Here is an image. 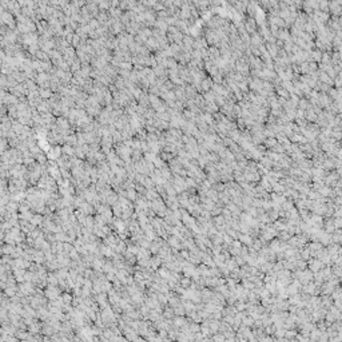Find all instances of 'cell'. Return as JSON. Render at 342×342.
Returning a JSON list of instances; mask_svg holds the SVG:
<instances>
[{"label": "cell", "mask_w": 342, "mask_h": 342, "mask_svg": "<svg viewBox=\"0 0 342 342\" xmlns=\"http://www.w3.org/2000/svg\"><path fill=\"white\" fill-rule=\"evenodd\" d=\"M63 151H64L66 154H68V155H74V154H75V151H74L72 148L70 147V146H66V147L63 148Z\"/></svg>", "instance_id": "8"}, {"label": "cell", "mask_w": 342, "mask_h": 342, "mask_svg": "<svg viewBox=\"0 0 342 342\" xmlns=\"http://www.w3.org/2000/svg\"><path fill=\"white\" fill-rule=\"evenodd\" d=\"M173 314H174V310H173V309H170V307L164 309V312H163V317L166 318V320H171Z\"/></svg>", "instance_id": "5"}, {"label": "cell", "mask_w": 342, "mask_h": 342, "mask_svg": "<svg viewBox=\"0 0 342 342\" xmlns=\"http://www.w3.org/2000/svg\"><path fill=\"white\" fill-rule=\"evenodd\" d=\"M167 239H168V243H170V245H171V246H173V247L181 249V245H179V243H178V241H176V239L174 238V236H168V238H167Z\"/></svg>", "instance_id": "6"}, {"label": "cell", "mask_w": 342, "mask_h": 342, "mask_svg": "<svg viewBox=\"0 0 342 342\" xmlns=\"http://www.w3.org/2000/svg\"><path fill=\"white\" fill-rule=\"evenodd\" d=\"M74 246L71 245V242H63V253H66V254H70L71 251L74 250Z\"/></svg>", "instance_id": "4"}, {"label": "cell", "mask_w": 342, "mask_h": 342, "mask_svg": "<svg viewBox=\"0 0 342 342\" xmlns=\"http://www.w3.org/2000/svg\"><path fill=\"white\" fill-rule=\"evenodd\" d=\"M161 262H162L161 255H159V257H154V258H151L150 267H151V269H154V270H156L159 266H161Z\"/></svg>", "instance_id": "1"}, {"label": "cell", "mask_w": 342, "mask_h": 342, "mask_svg": "<svg viewBox=\"0 0 342 342\" xmlns=\"http://www.w3.org/2000/svg\"><path fill=\"white\" fill-rule=\"evenodd\" d=\"M181 283L183 285V286H186V285L189 283V281H187V279H183V281H181Z\"/></svg>", "instance_id": "11"}, {"label": "cell", "mask_w": 342, "mask_h": 342, "mask_svg": "<svg viewBox=\"0 0 342 342\" xmlns=\"http://www.w3.org/2000/svg\"><path fill=\"white\" fill-rule=\"evenodd\" d=\"M100 254H102V255H106V257H114V253H112L111 247H107V246H100Z\"/></svg>", "instance_id": "3"}, {"label": "cell", "mask_w": 342, "mask_h": 342, "mask_svg": "<svg viewBox=\"0 0 342 342\" xmlns=\"http://www.w3.org/2000/svg\"><path fill=\"white\" fill-rule=\"evenodd\" d=\"M154 164L156 166V168H161V167H163L164 164H163V159L162 158H155L154 159Z\"/></svg>", "instance_id": "7"}, {"label": "cell", "mask_w": 342, "mask_h": 342, "mask_svg": "<svg viewBox=\"0 0 342 342\" xmlns=\"http://www.w3.org/2000/svg\"><path fill=\"white\" fill-rule=\"evenodd\" d=\"M175 325H176V326H181V325H183V320H182V318H176V321H175Z\"/></svg>", "instance_id": "9"}, {"label": "cell", "mask_w": 342, "mask_h": 342, "mask_svg": "<svg viewBox=\"0 0 342 342\" xmlns=\"http://www.w3.org/2000/svg\"><path fill=\"white\" fill-rule=\"evenodd\" d=\"M43 222H44V218H43V215H40V214H35L33 218L31 219V223H33L35 226L43 225Z\"/></svg>", "instance_id": "2"}, {"label": "cell", "mask_w": 342, "mask_h": 342, "mask_svg": "<svg viewBox=\"0 0 342 342\" xmlns=\"http://www.w3.org/2000/svg\"><path fill=\"white\" fill-rule=\"evenodd\" d=\"M175 313H176V314H183V313H184V312H183V307H182V309H176Z\"/></svg>", "instance_id": "10"}]
</instances>
